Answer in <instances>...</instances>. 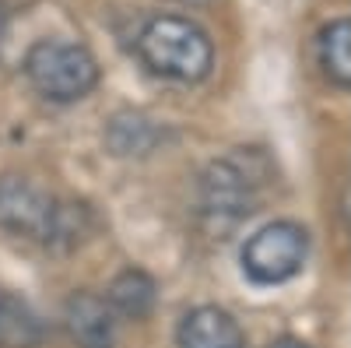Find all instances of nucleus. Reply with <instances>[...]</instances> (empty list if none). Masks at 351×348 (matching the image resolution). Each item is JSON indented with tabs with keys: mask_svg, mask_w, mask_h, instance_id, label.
Segmentation results:
<instances>
[{
	"mask_svg": "<svg viewBox=\"0 0 351 348\" xmlns=\"http://www.w3.org/2000/svg\"><path fill=\"white\" fill-rule=\"evenodd\" d=\"M0 229L49 250H71L88 236L92 215L84 205L60 200L25 176H4L0 180Z\"/></svg>",
	"mask_w": 351,
	"mask_h": 348,
	"instance_id": "nucleus-1",
	"label": "nucleus"
},
{
	"mask_svg": "<svg viewBox=\"0 0 351 348\" xmlns=\"http://www.w3.org/2000/svg\"><path fill=\"white\" fill-rule=\"evenodd\" d=\"M271 183V162L256 148H239L208 165L200 180V215L211 229H232L250 218Z\"/></svg>",
	"mask_w": 351,
	"mask_h": 348,
	"instance_id": "nucleus-2",
	"label": "nucleus"
},
{
	"mask_svg": "<svg viewBox=\"0 0 351 348\" xmlns=\"http://www.w3.org/2000/svg\"><path fill=\"white\" fill-rule=\"evenodd\" d=\"M137 53L148 71L183 84L208 78L215 64L208 32L190 18H176V14H158L144 25L137 32Z\"/></svg>",
	"mask_w": 351,
	"mask_h": 348,
	"instance_id": "nucleus-3",
	"label": "nucleus"
},
{
	"mask_svg": "<svg viewBox=\"0 0 351 348\" xmlns=\"http://www.w3.org/2000/svg\"><path fill=\"white\" fill-rule=\"evenodd\" d=\"M25 74L32 89L49 102H77L99 84L95 56L77 43L64 39H43L28 49Z\"/></svg>",
	"mask_w": 351,
	"mask_h": 348,
	"instance_id": "nucleus-4",
	"label": "nucleus"
},
{
	"mask_svg": "<svg viewBox=\"0 0 351 348\" xmlns=\"http://www.w3.org/2000/svg\"><path fill=\"white\" fill-rule=\"evenodd\" d=\"M309 236L295 222H271L256 229L243 246V271L256 285H281L306 264Z\"/></svg>",
	"mask_w": 351,
	"mask_h": 348,
	"instance_id": "nucleus-5",
	"label": "nucleus"
},
{
	"mask_svg": "<svg viewBox=\"0 0 351 348\" xmlns=\"http://www.w3.org/2000/svg\"><path fill=\"white\" fill-rule=\"evenodd\" d=\"M64 324L77 348H112L116 345V313L102 296L74 292L64 306Z\"/></svg>",
	"mask_w": 351,
	"mask_h": 348,
	"instance_id": "nucleus-6",
	"label": "nucleus"
},
{
	"mask_svg": "<svg viewBox=\"0 0 351 348\" xmlns=\"http://www.w3.org/2000/svg\"><path fill=\"white\" fill-rule=\"evenodd\" d=\"M180 348H246V334L236 316L221 306H197L180 324Z\"/></svg>",
	"mask_w": 351,
	"mask_h": 348,
	"instance_id": "nucleus-7",
	"label": "nucleus"
},
{
	"mask_svg": "<svg viewBox=\"0 0 351 348\" xmlns=\"http://www.w3.org/2000/svg\"><path fill=\"white\" fill-rule=\"evenodd\" d=\"M316 53H319L324 74L334 84H341V89H351V18L330 21L324 32H319Z\"/></svg>",
	"mask_w": 351,
	"mask_h": 348,
	"instance_id": "nucleus-8",
	"label": "nucleus"
},
{
	"mask_svg": "<svg viewBox=\"0 0 351 348\" xmlns=\"http://www.w3.org/2000/svg\"><path fill=\"white\" fill-rule=\"evenodd\" d=\"M106 303L112 306V313L130 316V321H141V316H148L152 306H155V281L144 275V271H134L130 268V271L112 278Z\"/></svg>",
	"mask_w": 351,
	"mask_h": 348,
	"instance_id": "nucleus-9",
	"label": "nucleus"
},
{
	"mask_svg": "<svg viewBox=\"0 0 351 348\" xmlns=\"http://www.w3.org/2000/svg\"><path fill=\"white\" fill-rule=\"evenodd\" d=\"M43 324L11 292H0V348H39Z\"/></svg>",
	"mask_w": 351,
	"mask_h": 348,
	"instance_id": "nucleus-10",
	"label": "nucleus"
},
{
	"mask_svg": "<svg viewBox=\"0 0 351 348\" xmlns=\"http://www.w3.org/2000/svg\"><path fill=\"white\" fill-rule=\"evenodd\" d=\"M158 130L144 120V116H116L112 127H109V144L116 155H141V152H152Z\"/></svg>",
	"mask_w": 351,
	"mask_h": 348,
	"instance_id": "nucleus-11",
	"label": "nucleus"
},
{
	"mask_svg": "<svg viewBox=\"0 0 351 348\" xmlns=\"http://www.w3.org/2000/svg\"><path fill=\"white\" fill-rule=\"evenodd\" d=\"M4 28H8V11H4V4H0V39H4Z\"/></svg>",
	"mask_w": 351,
	"mask_h": 348,
	"instance_id": "nucleus-12",
	"label": "nucleus"
},
{
	"mask_svg": "<svg viewBox=\"0 0 351 348\" xmlns=\"http://www.w3.org/2000/svg\"><path fill=\"white\" fill-rule=\"evenodd\" d=\"M281 348H306V345H295V341H288V345H281Z\"/></svg>",
	"mask_w": 351,
	"mask_h": 348,
	"instance_id": "nucleus-13",
	"label": "nucleus"
},
{
	"mask_svg": "<svg viewBox=\"0 0 351 348\" xmlns=\"http://www.w3.org/2000/svg\"><path fill=\"white\" fill-rule=\"evenodd\" d=\"M183 4H208V0H183Z\"/></svg>",
	"mask_w": 351,
	"mask_h": 348,
	"instance_id": "nucleus-14",
	"label": "nucleus"
}]
</instances>
